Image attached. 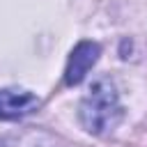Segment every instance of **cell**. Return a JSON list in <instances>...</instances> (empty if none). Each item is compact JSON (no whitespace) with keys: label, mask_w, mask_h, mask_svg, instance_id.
<instances>
[{"label":"cell","mask_w":147,"mask_h":147,"mask_svg":"<svg viewBox=\"0 0 147 147\" xmlns=\"http://www.w3.org/2000/svg\"><path fill=\"white\" fill-rule=\"evenodd\" d=\"M99 55H101V46L96 41H80L69 55V62H67V69H64V83L69 87L78 85L87 76V71L96 64Z\"/></svg>","instance_id":"obj_2"},{"label":"cell","mask_w":147,"mask_h":147,"mask_svg":"<svg viewBox=\"0 0 147 147\" xmlns=\"http://www.w3.org/2000/svg\"><path fill=\"white\" fill-rule=\"evenodd\" d=\"M41 106L39 96L23 90H0V119H21Z\"/></svg>","instance_id":"obj_3"},{"label":"cell","mask_w":147,"mask_h":147,"mask_svg":"<svg viewBox=\"0 0 147 147\" xmlns=\"http://www.w3.org/2000/svg\"><path fill=\"white\" fill-rule=\"evenodd\" d=\"M122 119V106L110 80H96L80 103V122L90 133H108Z\"/></svg>","instance_id":"obj_1"},{"label":"cell","mask_w":147,"mask_h":147,"mask_svg":"<svg viewBox=\"0 0 147 147\" xmlns=\"http://www.w3.org/2000/svg\"><path fill=\"white\" fill-rule=\"evenodd\" d=\"M0 147H55V140L46 133V131H37V129H25L21 133H11L7 136Z\"/></svg>","instance_id":"obj_4"}]
</instances>
